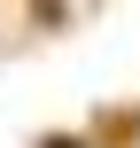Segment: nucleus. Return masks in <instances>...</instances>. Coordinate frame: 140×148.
<instances>
[{"instance_id":"1","label":"nucleus","mask_w":140,"mask_h":148,"mask_svg":"<svg viewBox=\"0 0 140 148\" xmlns=\"http://www.w3.org/2000/svg\"><path fill=\"white\" fill-rule=\"evenodd\" d=\"M31 16L39 23H62V0H31Z\"/></svg>"}]
</instances>
